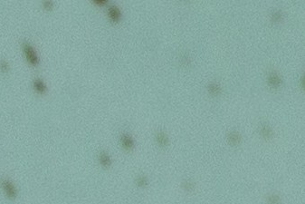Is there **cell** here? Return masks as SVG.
<instances>
[{"label": "cell", "mask_w": 305, "mask_h": 204, "mask_svg": "<svg viewBox=\"0 0 305 204\" xmlns=\"http://www.w3.org/2000/svg\"><path fill=\"white\" fill-rule=\"evenodd\" d=\"M23 51H24L25 56L27 60V62L30 65L34 66H36L39 64V58L38 56L34 49V47L28 43H24L23 44Z\"/></svg>", "instance_id": "cell-1"}, {"label": "cell", "mask_w": 305, "mask_h": 204, "mask_svg": "<svg viewBox=\"0 0 305 204\" xmlns=\"http://www.w3.org/2000/svg\"><path fill=\"white\" fill-rule=\"evenodd\" d=\"M1 186L2 189L4 191V192L6 193V195L7 196V198L9 199H15L17 195V189H15V185L13 184V182L9 179L7 178H4L1 180Z\"/></svg>", "instance_id": "cell-2"}, {"label": "cell", "mask_w": 305, "mask_h": 204, "mask_svg": "<svg viewBox=\"0 0 305 204\" xmlns=\"http://www.w3.org/2000/svg\"><path fill=\"white\" fill-rule=\"evenodd\" d=\"M108 14H109V17H110V18L112 22L117 23V22L120 21L121 15V12H120L118 7L112 6L108 10Z\"/></svg>", "instance_id": "cell-3"}, {"label": "cell", "mask_w": 305, "mask_h": 204, "mask_svg": "<svg viewBox=\"0 0 305 204\" xmlns=\"http://www.w3.org/2000/svg\"><path fill=\"white\" fill-rule=\"evenodd\" d=\"M33 86H34V89L38 93H41L42 95V93H44L46 92V85L44 83V81L41 79H35L33 82Z\"/></svg>", "instance_id": "cell-4"}, {"label": "cell", "mask_w": 305, "mask_h": 204, "mask_svg": "<svg viewBox=\"0 0 305 204\" xmlns=\"http://www.w3.org/2000/svg\"><path fill=\"white\" fill-rule=\"evenodd\" d=\"M268 82H269L270 85L272 86V87H273V88L278 87V86L281 84V79H280V77H279L276 74H274V73H272V74H271L269 75V77H268Z\"/></svg>", "instance_id": "cell-5"}, {"label": "cell", "mask_w": 305, "mask_h": 204, "mask_svg": "<svg viewBox=\"0 0 305 204\" xmlns=\"http://www.w3.org/2000/svg\"><path fill=\"white\" fill-rule=\"evenodd\" d=\"M121 142H122L123 146L126 149H130V148H132V146H133V142H132L131 138L128 135H123L122 139H121Z\"/></svg>", "instance_id": "cell-6"}, {"label": "cell", "mask_w": 305, "mask_h": 204, "mask_svg": "<svg viewBox=\"0 0 305 204\" xmlns=\"http://www.w3.org/2000/svg\"><path fill=\"white\" fill-rule=\"evenodd\" d=\"M100 162H101V163L103 164V166L107 167V166L110 165L111 159H110V157H109L106 153H101V154L100 155Z\"/></svg>", "instance_id": "cell-7"}, {"label": "cell", "mask_w": 305, "mask_h": 204, "mask_svg": "<svg viewBox=\"0 0 305 204\" xmlns=\"http://www.w3.org/2000/svg\"><path fill=\"white\" fill-rule=\"evenodd\" d=\"M208 91L212 95H218L220 93V86L216 84H211L208 86Z\"/></svg>", "instance_id": "cell-8"}, {"label": "cell", "mask_w": 305, "mask_h": 204, "mask_svg": "<svg viewBox=\"0 0 305 204\" xmlns=\"http://www.w3.org/2000/svg\"><path fill=\"white\" fill-rule=\"evenodd\" d=\"M261 132H262L263 136L265 138H270L272 136V132L266 125H263L262 128H261Z\"/></svg>", "instance_id": "cell-9"}, {"label": "cell", "mask_w": 305, "mask_h": 204, "mask_svg": "<svg viewBox=\"0 0 305 204\" xmlns=\"http://www.w3.org/2000/svg\"><path fill=\"white\" fill-rule=\"evenodd\" d=\"M0 70L3 72V73H6L8 72L9 70V65L7 64V63L5 61V60H1L0 61Z\"/></svg>", "instance_id": "cell-10"}, {"label": "cell", "mask_w": 305, "mask_h": 204, "mask_svg": "<svg viewBox=\"0 0 305 204\" xmlns=\"http://www.w3.org/2000/svg\"><path fill=\"white\" fill-rule=\"evenodd\" d=\"M229 140L233 144H236L239 143L240 139H239V136H238L237 133H231L230 136H229Z\"/></svg>", "instance_id": "cell-11"}, {"label": "cell", "mask_w": 305, "mask_h": 204, "mask_svg": "<svg viewBox=\"0 0 305 204\" xmlns=\"http://www.w3.org/2000/svg\"><path fill=\"white\" fill-rule=\"evenodd\" d=\"M283 18V15L281 12H274L272 15V19L273 22H280Z\"/></svg>", "instance_id": "cell-12"}, {"label": "cell", "mask_w": 305, "mask_h": 204, "mask_svg": "<svg viewBox=\"0 0 305 204\" xmlns=\"http://www.w3.org/2000/svg\"><path fill=\"white\" fill-rule=\"evenodd\" d=\"M158 142L160 145H166L167 143V139L165 137V135L163 134V133H159V134L158 135Z\"/></svg>", "instance_id": "cell-13"}, {"label": "cell", "mask_w": 305, "mask_h": 204, "mask_svg": "<svg viewBox=\"0 0 305 204\" xmlns=\"http://www.w3.org/2000/svg\"><path fill=\"white\" fill-rule=\"evenodd\" d=\"M53 3L51 1H46V2H44V9H47V10H51L53 8Z\"/></svg>", "instance_id": "cell-14"}, {"label": "cell", "mask_w": 305, "mask_h": 204, "mask_svg": "<svg viewBox=\"0 0 305 204\" xmlns=\"http://www.w3.org/2000/svg\"><path fill=\"white\" fill-rule=\"evenodd\" d=\"M189 61H190V60H189V56H183V58H182V64H183L184 65H189Z\"/></svg>", "instance_id": "cell-15"}, {"label": "cell", "mask_w": 305, "mask_h": 204, "mask_svg": "<svg viewBox=\"0 0 305 204\" xmlns=\"http://www.w3.org/2000/svg\"><path fill=\"white\" fill-rule=\"evenodd\" d=\"M138 183H139V185H140V186L145 185V184H146V179H145L144 177H140V178L139 179V180H138Z\"/></svg>", "instance_id": "cell-16"}, {"label": "cell", "mask_w": 305, "mask_h": 204, "mask_svg": "<svg viewBox=\"0 0 305 204\" xmlns=\"http://www.w3.org/2000/svg\"><path fill=\"white\" fill-rule=\"evenodd\" d=\"M94 3L96 5H100V6H103V5H105L107 3V1H103V0H97V1H94Z\"/></svg>", "instance_id": "cell-17"}]
</instances>
